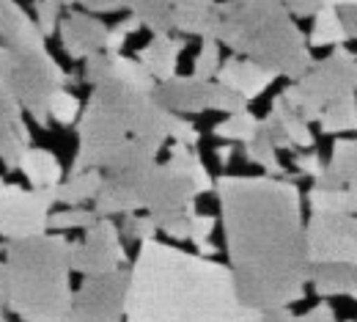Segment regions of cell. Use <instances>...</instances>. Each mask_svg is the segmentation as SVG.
<instances>
[{"label":"cell","instance_id":"d4e9b609","mask_svg":"<svg viewBox=\"0 0 357 322\" xmlns=\"http://www.w3.org/2000/svg\"><path fill=\"white\" fill-rule=\"evenodd\" d=\"M102 171H80V174H69L66 182L55 187V198L66 207H86V201H96L99 190H102Z\"/></svg>","mask_w":357,"mask_h":322},{"label":"cell","instance_id":"6da1fadb","mask_svg":"<svg viewBox=\"0 0 357 322\" xmlns=\"http://www.w3.org/2000/svg\"><path fill=\"white\" fill-rule=\"evenodd\" d=\"M215 193L239 300L256 312L303 300L311 259L300 187L280 177H220Z\"/></svg>","mask_w":357,"mask_h":322},{"label":"cell","instance_id":"603a6c76","mask_svg":"<svg viewBox=\"0 0 357 322\" xmlns=\"http://www.w3.org/2000/svg\"><path fill=\"white\" fill-rule=\"evenodd\" d=\"M316 187H357V136L333 143L327 171Z\"/></svg>","mask_w":357,"mask_h":322},{"label":"cell","instance_id":"b9f144b4","mask_svg":"<svg viewBox=\"0 0 357 322\" xmlns=\"http://www.w3.org/2000/svg\"><path fill=\"white\" fill-rule=\"evenodd\" d=\"M294 168H297L300 174L311 177L313 182L319 184L321 177H324V171H327V163H324L319 154H294Z\"/></svg>","mask_w":357,"mask_h":322},{"label":"cell","instance_id":"db71d44e","mask_svg":"<svg viewBox=\"0 0 357 322\" xmlns=\"http://www.w3.org/2000/svg\"><path fill=\"white\" fill-rule=\"evenodd\" d=\"M0 322H8V317H6V309L0 306Z\"/></svg>","mask_w":357,"mask_h":322},{"label":"cell","instance_id":"83f0119b","mask_svg":"<svg viewBox=\"0 0 357 322\" xmlns=\"http://www.w3.org/2000/svg\"><path fill=\"white\" fill-rule=\"evenodd\" d=\"M319 130L324 136H338V133H357V96H341L333 105L324 108L319 116Z\"/></svg>","mask_w":357,"mask_h":322},{"label":"cell","instance_id":"f35d334b","mask_svg":"<svg viewBox=\"0 0 357 322\" xmlns=\"http://www.w3.org/2000/svg\"><path fill=\"white\" fill-rule=\"evenodd\" d=\"M248 105H250V102H245V99H242L236 92L225 89V86H220V83H215V94H212V110H220V113L234 116V113L248 110Z\"/></svg>","mask_w":357,"mask_h":322},{"label":"cell","instance_id":"ffe728a7","mask_svg":"<svg viewBox=\"0 0 357 322\" xmlns=\"http://www.w3.org/2000/svg\"><path fill=\"white\" fill-rule=\"evenodd\" d=\"M184 50V39L171 36V34H157L151 36V42L137 52V61L143 64V69L160 83L176 78V66H178V55Z\"/></svg>","mask_w":357,"mask_h":322},{"label":"cell","instance_id":"c3c4849f","mask_svg":"<svg viewBox=\"0 0 357 322\" xmlns=\"http://www.w3.org/2000/svg\"><path fill=\"white\" fill-rule=\"evenodd\" d=\"M259 322H297V314H291L289 309H278V312H264Z\"/></svg>","mask_w":357,"mask_h":322},{"label":"cell","instance_id":"7c38bea8","mask_svg":"<svg viewBox=\"0 0 357 322\" xmlns=\"http://www.w3.org/2000/svg\"><path fill=\"white\" fill-rule=\"evenodd\" d=\"M198 187L190 177H184L171 163H157L143 184V210L149 215H168V212H187L195 210Z\"/></svg>","mask_w":357,"mask_h":322},{"label":"cell","instance_id":"f6af8a7d","mask_svg":"<svg viewBox=\"0 0 357 322\" xmlns=\"http://www.w3.org/2000/svg\"><path fill=\"white\" fill-rule=\"evenodd\" d=\"M297 322H338V320H335V312H333L330 303H319V306H313L311 312L300 314Z\"/></svg>","mask_w":357,"mask_h":322},{"label":"cell","instance_id":"5b68a950","mask_svg":"<svg viewBox=\"0 0 357 322\" xmlns=\"http://www.w3.org/2000/svg\"><path fill=\"white\" fill-rule=\"evenodd\" d=\"M218 42L291 83L316 66L305 34L278 0L220 3Z\"/></svg>","mask_w":357,"mask_h":322},{"label":"cell","instance_id":"cb8c5ba5","mask_svg":"<svg viewBox=\"0 0 357 322\" xmlns=\"http://www.w3.org/2000/svg\"><path fill=\"white\" fill-rule=\"evenodd\" d=\"M267 116H272V122L283 130V136L294 146V152H300V149H313L316 138H313L308 122L283 99V94H278V96L272 99V108H269Z\"/></svg>","mask_w":357,"mask_h":322},{"label":"cell","instance_id":"7dc6e473","mask_svg":"<svg viewBox=\"0 0 357 322\" xmlns=\"http://www.w3.org/2000/svg\"><path fill=\"white\" fill-rule=\"evenodd\" d=\"M338 11H341L344 28H347V36L357 39V6H352V8H338Z\"/></svg>","mask_w":357,"mask_h":322},{"label":"cell","instance_id":"7bdbcfd3","mask_svg":"<svg viewBox=\"0 0 357 322\" xmlns=\"http://www.w3.org/2000/svg\"><path fill=\"white\" fill-rule=\"evenodd\" d=\"M171 138H174V143H181V146L195 149V146H198V140H201V133L195 130V124H192V122H187V119H181V116H178L176 124H174V130H171Z\"/></svg>","mask_w":357,"mask_h":322},{"label":"cell","instance_id":"ee69618b","mask_svg":"<svg viewBox=\"0 0 357 322\" xmlns=\"http://www.w3.org/2000/svg\"><path fill=\"white\" fill-rule=\"evenodd\" d=\"M289 14L294 17H316L321 8V0H280Z\"/></svg>","mask_w":357,"mask_h":322},{"label":"cell","instance_id":"6f0895ef","mask_svg":"<svg viewBox=\"0 0 357 322\" xmlns=\"http://www.w3.org/2000/svg\"><path fill=\"white\" fill-rule=\"evenodd\" d=\"M347 322H352V320H347Z\"/></svg>","mask_w":357,"mask_h":322},{"label":"cell","instance_id":"d6986e66","mask_svg":"<svg viewBox=\"0 0 357 322\" xmlns=\"http://www.w3.org/2000/svg\"><path fill=\"white\" fill-rule=\"evenodd\" d=\"M215 83H220L225 89L236 92L245 102H253V99H259L275 83V75L269 69H264V66H259L256 61L231 55L228 61H223Z\"/></svg>","mask_w":357,"mask_h":322},{"label":"cell","instance_id":"d6a6232c","mask_svg":"<svg viewBox=\"0 0 357 322\" xmlns=\"http://www.w3.org/2000/svg\"><path fill=\"white\" fill-rule=\"evenodd\" d=\"M47 113H50V119H52L55 124H61V127H72V124L80 122V116H83V105H80V99L69 92V89H61V92L50 99Z\"/></svg>","mask_w":357,"mask_h":322},{"label":"cell","instance_id":"f546056e","mask_svg":"<svg viewBox=\"0 0 357 322\" xmlns=\"http://www.w3.org/2000/svg\"><path fill=\"white\" fill-rule=\"evenodd\" d=\"M168 163H171L174 168H178L184 177H190L192 184L198 187V193H201V196H204V193H209V190H215V180H212L209 168L204 166V160L195 154V149L181 146V143H174Z\"/></svg>","mask_w":357,"mask_h":322},{"label":"cell","instance_id":"ba28073f","mask_svg":"<svg viewBox=\"0 0 357 322\" xmlns=\"http://www.w3.org/2000/svg\"><path fill=\"white\" fill-rule=\"evenodd\" d=\"M55 201V190L20 187L0 177V237L14 242L47 234Z\"/></svg>","mask_w":357,"mask_h":322},{"label":"cell","instance_id":"7402d4cb","mask_svg":"<svg viewBox=\"0 0 357 322\" xmlns=\"http://www.w3.org/2000/svg\"><path fill=\"white\" fill-rule=\"evenodd\" d=\"M311 284L319 298H355L357 300V265H316L311 268Z\"/></svg>","mask_w":357,"mask_h":322},{"label":"cell","instance_id":"836d02e7","mask_svg":"<svg viewBox=\"0 0 357 322\" xmlns=\"http://www.w3.org/2000/svg\"><path fill=\"white\" fill-rule=\"evenodd\" d=\"M96 221H99V215H96L93 210H86V207H66V210L50 215L47 231L58 234V231H69V229H91Z\"/></svg>","mask_w":357,"mask_h":322},{"label":"cell","instance_id":"8992f818","mask_svg":"<svg viewBox=\"0 0 357 322\" xmlns=\"http://www.w3.org/2000/svg\"><path fill=\"white\" fill-rule=\"evenodd\" d=\"M77 78L63 72L45 47L39 25L14 0H3L0 25V86L11 94L36 124H50V99Z\"/></svg>","mask_w":357,"mask_h":322},{"label":"cell","instance_id":"7a4b0ae2","mask_svg":"<svg viewBox=\"0 0 357 322\" xmlns=\"http://www.w3.org/2000/svg\"><path fill=\"white\" fill-rule=\"evenodd\" d=\"M261 314L239 300L231 268L218 259L151 240L130 268L124 322H259Z\"/></svg>","mask_w":357,"mask_h":322},{"label":"cell","instance_id":"1f68e13d","mask_svg":"<svg viewBox=\"0 0 357 322\" xmlns=\"http://www.w3.org/2000/svg\"><path fill=\"white\" fill-rule=\"evenodd\" d=\"M259 124H261L259 116H253L250 110H242V113L228 116L220 124H215L212 133L218 138H223L225 143H250V140L259 136Z\"/></svg>","mask_w":357,"mask_h":322},{"label":"cell","instance_id":"680465c9","mask_svg":"<svg viewBox=\"0 0 357 322\" xmlns=\"http://www.w3.org/2000/svg\"><path fill=\"white\" fill-rule=\"evenodd\" d=\"M278 3H280V0H278Z\"/></svg>","mask_w":357,"mask_h":322},{"label":"cell","instance_id":"ab89813d","mask_svg":"<svg viewBox=\"0 0 357 322\" xmlns=\"http://www.w3.org/2000/svg\"><path fill=\"white\" fill-rule=\"evenodd\" d=\"M36 25H39V31H42V36H52L55 31H58V14H61V6L58 3H52V0H36Z\"/></svg>","mask_w":357,"mask_h":322},{"label":"cell","instance_id":"4316f807","mask_svg":"<svg viewBox=\"0 0 357 322\" xmlns=\"http://www.w3.org/2000/svg\"><path fill=\"white\" fill-rule=\"evenodd\" d=\"M347 42H349V36H347L341 11L333 8V6H321L319 14L313 17V28H311V36H308V45L311 47H344Z\"/></svg>","mask_w":357,"mask_h":322},{"label":"cell","instance_id":"3957f363","mask_svg":"<svg viewBox=\"0 0 357 322\" xmlns=\"http://www.w3.org/2000/svg\"><path fill=\"white\" fill-rule=\"evenodd\" d=\"M176 119V113L160 105L154 94L121 83L96 86L77 122V157L72 163V174L107 171L116 154L132 138L149 140L162 149Z\"/></svg>","mask_w":357,"mask_h":322},{"label":"cell","instance_id":"30bf717a","mask_svg":"<svg viewBox=\"0 0 357 322\" xmlns=\"http://www.w3.org/2000/svg\"><path fill=\"white\" fill-rule=\"evenodd\" d=\"M127 289L130 270H113L105 276H91L75 292L72 314L83 322H124L127 317Z\"/></svg>","mask_w":357,"mask_h":322},{"label":"cell","instance_id":"9a60e30c","mask_svg":"<svg viewBox=\"0 0 357 322\" xmlns=\"http://www.w3.org/2000/svg\"><path fill=\"white\" fill-rule=\"evenodd\" d=\"M61 47L66 50L69 58L75 61H89L91 55L105 52L107 42V25L93 17L89 11H72L63 22H61Z\"/></svg>","mask_w":357,"mask_h":322},{"label":"cell","instance_id":"e575fe53","mask_svg":"<svg viewBox=\"0 0 357 322\" xmlns=\"http://www.w3.org/2000/svg\"><path fill=\"white\" fill-rule=\"evenodd\" d=\"M192 66H195V69H192V78L212 83V80L218 78L220 66H223V61H220V42H215V39L204 42V45H201V52L195 55V64H192Z\"/></svg>","mask_w":357,"mask_h":322},{"label":"cell","instance_id":"11a10c76","mask_svg":"<svg viewBox=\"0 0 357 322\" xmlns=\"http://www.w3.org/2000/svg\"><path fill=\"white\" fill-rule=\"evenodd\" d=\"M0 25H3V0H0Z\"/></svg>","mask_w":357,"mask_h":322},{"label":"cell","instance_id":"4dcf8cb0","mask_svg":"<svg viewBox=\"0 0 357 322\" xmlns=\"http://www.w3.org/2000/svg\"><path fill=\"white\" fill-rule=\"evenodd\" d=\"M245 157H248L250 163L261 166V168L267 171V177H280V180L289 177L286 168H283V163L278 160V146H275L272 138L267 136L264 124H259V136H256V138L250 140V143H245Z\"/></svg>","mask_w":357,"mask_h":322},{"label":"cell","instance_id":"44dd1931","mask_svg":"<svg viewBox=\"0 0 357 322\" xmlns=\"http://www.w3.org/2000/svg\"><path fill=\"white\" fill-rule=\"evenodd\" d=\"M20 171L28 177L33 190H55L63 182V168H61L58 157L50 149H42V146H28L25 149Z\"/></svg>","mask_w":357,"mask_h":322},{"label":"cell","instance_id":"681fc988","mask_svg":"<svg viewBox=\"0 0 357 322\" xmlns=\"http://www.w3.org/2000/svg\"><path fill=\"white\" fill-rule=\"evenodd\" d=\"M215 154H218V160H220L223 166H228V163H231V154H234V146H231V143H223V146L215 149Z\"/></svg>","mask_w":357,"mask_h":322},{"label":"cell","instance_id":"9c48e42d","mask_svg":"<svg viewBox=\"0 0 357 322\" xmlns=\"http://www.w3.org/2000/svg\"><path fill=\"white\" fill-rule=\"evenodd\" d=\"M305 245L311 268L357 265V215L313 212L305 224Z\"/></svg>","mask_w":357,"mask_h":322},{"label":"cell","instance_id":"f1b7e54d","mask_svg":"<svg viewBox=\"0 0 357 322\" xmlns=\"http://www.w3.org/2000/svg\"><path fill=\"white\" fill-rule=\"evenodd\" d=\"M130 14L140 20L143 28H151V34H171V0H119Z\"/></svg>","mask_w":357,"mask_h":322},{"label":"cell","instance_id":"2e32d148","mask_svg":"<svg viewBox=\"0 0 357 322\" xmlns=\"http://www.w3.org/2000/svg\"><path fill=\"white\" fill-rule=\"evenodd\" d=\"M212 94H215V80H198L192 75H176L165 83L157 86L154 96L160 99V105H165L171 113H206L212 110Z\"/></svg>","mask_w":357,"mask_h":322},{"label":"cell","instance_id":"8fae6325","mask_svg":"<svg viewBox=\"0 0 357 322\" xmlns=\"http://www.w3.org/2000/svg\"><path fill=\"white\" fill-rule=\"evenodd\" d=\"M130 262L121 231L110 218H99L91 229H86L83 240H72V270L86 278L105 276L121 270Z\"/></svg>","mask_w":357,"mask_h":322},{"label":"cell","instance_id":"e0dca14e","mask_svg":"<svg viewBox=\"0 0 357 322\" xmlns=\"http://www.w3.org/2000/svg\"><path fill=\"white\" fill-rule=\"evenodd\" d=\"M22 105L0 86V160L8 171H17L25 149L31 146V133L22 119Z\"/></svg>","mask_w":357,"mask_h":322},{"label":"cell","instance_id":"52a82bcc","mask_svg":"<svg viewBox=\"0 0 357 322\" xmlns=\"http://www.w3.org/2000/svg\"><path fill=\"white\" fill-rule=\"evenodd\" d=\"M357 92V55L347 47H333V52L319 61L305 78L283 89V99L311 124L319 122L327 105Z\"/></svg>","mask_w":357,"mask_h":322},{"label":"cell","instance_id":"277c9868","mask_svg":"<svg viewBox=\"0 0 357 322\" xmlns=\"http://www.w3.org/2000/svg\"><path fill=\"white\" fill-rule=\"evenodd\" d=\"M6 312L22 322H63L72 312V242L47 231L3 248Z\"/></svg>","mask_w":357,"mask_h":322},{"label":"cell","instance_id":"f5cc1de1","mask_svg":"<svg viewBox=\"0 0 357 322\" xmlns=\"http://www.w3.org/2000/svg\"><path fill=\"white\" fill-rule=\"evenodd\" d=\"M52 3H58V6H72V3H77V0H52Z\"/></svg>","mask_w":357,"mask_h":322},{"label":"cell","instance_id":"d590c367","mask_svg":"<svg viewBox=\"0 0 357 322\" xmlns=\"http://www.w3.org/2000/svg\"><path fill=\"white\" fill-rule=\"evenodd\" d=\"M121 234L124 237H130L132 242H151V240H157V224H154V218L146 212V215H137V212H130V215H124V224H121Z\"/></svg>","mask_w":357,"mask_h":322},{"label":"cell","instance_id":"f907efd6","mask_svg":"<svg viewBox=\"0 0 357 322\" xmlns=\"http://www.w3.org/2000/svg\"><path fill=\"white\" fill-rule=\"evenodd\" d=\"M0 254H3V248H0ZM0 306L6 309V265L0 262Z\"/></svg>","mask_w":357,"mask_h":322},{"label":"cell","instance_id":"4fadbf2b","mask_svg":"<svg viewBox=\"0 0 357 322\" xmlns=\"http://www.w3.org/2000/svg\"><path fill=\"white\" fill-rule=\"evenodd\" d=\"M154 166L110 171L102 182L96 201H93V212L99 218H113V215H130V212L143 210V184H146V177L151 174Z\"/></svg>","mask_w":357,"mask_h":322},{"label":"cell","instance_id":"5bb4252c","mask_svg":"<svg viewBox=\"0 0 357 322\" xmlns=\"http://www.w3.org/2000/svg\"><path fill=\"white\" fill-rule=\"evenodd\" d=\"M83 80L91 89L102 86V83H121L137 92L154 94L157 92V80L143 69V64L137 58H127L121 52H96L86 61V72Z\"/></svg>","mask_w":357,"mask_h":322},{"label":"cell","instance_id":"60d3db41","mask_svg":"<svg viewBox=\"0 0 357 322\" xmlns=\"http://www.w3.org/2000/svg\"><path fill=\"white\" fill-rule=\"evenodd\" d=\"M215 229H218V218H215V215L192 212V218H190V240H192L195 245L209 242V237H212Z\"/></svg>","mask_w":357,"mask_h":322},{"label":"cell","instance_id":"816d5d0a","mask_svg":"<svg viewBox=\"0 0 357 322\" xmlns=\"http://www.w3.org/2000/svg\"><path fill=\"white\" fill-rule=\"evenodd\" d=\"M321 6H333V8H352L357 0H321Z\"/></svg>","mask_w":357,"mask_h":322},{"label":"cell","instance_id":"bcb514c9","mask_svg":"<svg viewBox=\"0 0 357 322\" xmlns=\"http://www.w3.org/2000/svg\"><path fill=\"white\" fill-rule=\"evenodd\" d=\"M83 6H86V11L89 14H113V11H124V6L119 3V0H80Z\"/></svg>","mask_w":357,"mask_h":322},{"label":"cell","instance_id":"ac0fdd59","mask_svg":"<svg viewBox=\"0 0 357 322\" xmlns=\"http://www.w3.org/2000/svg\"><path fill=\"white\" fill-rule=\"evenodd\" d=\"M171 25L178 34L215 39L220 31V3L218 0H171Z\"/></svg>","mask_w":357,"mask_h":322},{"label":"cell","instance_id":"8d00e7d4","mask_svg":"<svg viewBox=\"0 0 357 322\" xmlns=\"http://www.w3.org/2000/svg\"><path fill=\"white\" fill-rule=\"evenodd\" d=\"M192 212H195V210H187V212H168V215H151V218H154L157 229L162 231V234H168L171 240L184 242V240H190V218H192Z\"/></svg>","mask_w":357,"mask_h":322},{"label":"cell","instance_id":"74e56055","mask_svg":"<svg viewBox=\"0 0 357 322\" xmlns=\"http://www.w3.org/2000/svg\"><path fill=\"white\" fill-rule=\"evenodd\" d=\"M143 25H140V20L137 17H127V20H121L119 25H113L110 31H107V42H105V52H121V47L127 45V36H132L137 34Z\"/></svg>","mask_w":357,"mask_h":322},{"label":"cell","instance_id":"9f6ffc18","mask_svg":"<svg viewBox=\"0 0 357 322\" xmlns=\"http://www.w3.org/2000/svg\"><path fill=\"white\" fill-rule=\"evenodd\" d=\"M223 3H236V0H223Z\"/></svg>","mask_w":357,"mask_h":322},{"label":"cell","instance_id":"484cf974","mask_svg":"<svg viewBox=\"0 0 357 322\" xmlns=\"http://www.w3.org/2000/svg\"><path fill=\"white\" fill-rule=\"evenodd\" d=\"M313 212L327 215H357V187H316L308 190Z\"/></svg>","mask_w":357,"mask_h":322}]
</instances>
